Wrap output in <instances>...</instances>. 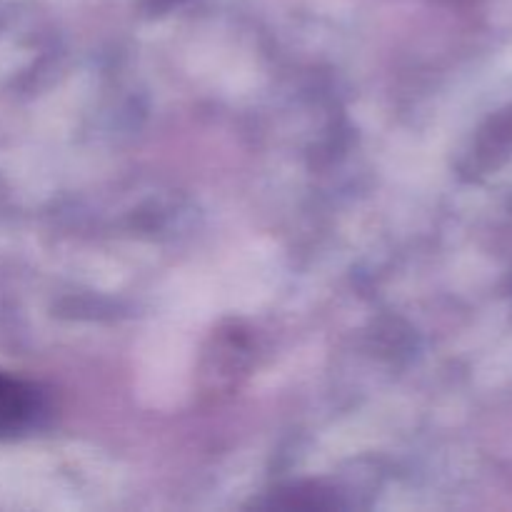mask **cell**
<instances>
[{
    "label": "cell",
    "instance_id": "1",
    "mask_svg": "<svg viewBox=\"0 0 512 512\" xmlns=\"http://www.w3.org/2000/svg\"><path fill=\"white\" fill-rule=\"evenodd\" d=\"M43 413V395L33 383L0 373V438L25 433Z\"/></svg>",
    "mask_w": 512,
    "mask_h": 512
}]
</instances>
